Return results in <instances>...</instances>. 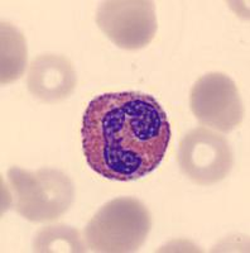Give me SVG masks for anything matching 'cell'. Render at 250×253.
Listing matches in <instances>:
<instances>
[{"instance_id":"cell-7","label":"cell","mask_w":250,"mask_h":253,"mask_svg":"<svg viewBox=\"0 0 250 253\" xmlns=\"http://www.w3.org/2000/svg\"><path fill=\"white\" fill-rule=\"evenodd\" d=\"M77 83L72 63L60 55H40L31 62L27 76L29 92L38 100L53 104L67 99Z\"/></svg>"},{"instance_id":"cell-5","label":"cell","mask_w":250,"mask_h":253,"mask_svg":"<svg viewBox=\"0 0 250 253\" xmlns=\"http://www.w3.org/2000/svg\"><path fill=\"white\" fill-rule=\"evenodd\" d=\"M190 107L196 119L206 128L229 133L244 118V105L233 79L221 72H210L193 84Z\"/></svg>"},{"instance_id":"cell-9","label":"cell","mask_w":250,"mask_h":253,"mask_svg":"<svg viewBox=\"0 0 250 253\" xmlns=\"http://www.w3.org/2000/svg\"><path fill=\"white\" fill-rule=\"evenodd\" d=\"M86 242H83L77 229L65 224L49 225L40 229L33 241L35 252H86Z\"/></svg>"},{"instance_id":"cell-4","label":"cell","mask_w":250,"mask_h":253,"mask_svg":"<svg viewBox=\"0 0 250 253\" xmlns=\"http://www.w3.org/2000/svg\"><path fill=\"white\" fill-rule=\"evenodd\" d=\"M177 160L183 175L201 186L220 182L234 166L229 142L206 126H197L186 133L179 142Z\"/></svg>"},{"instance_id":"cell-3","label":"cell","mask_w":250,"mask_h":253,"mask_svg":"<svg viewBox=\"0 0 250 253\" xmlns=\"http://www.w3.org/2000/svg\"><path fill=\"white\" fill-rule=\"evenodd\" d=\"M8 181L14 194V209L20 216L35 223L53 221L71 208L75 187L71 178L56 169L23 170L13 166Z\"/></svg>"},{"instance_id":"cell-2","label":"cell","mask_w":250,"mask_h":253,"mask_svg":"<svg viewBox=\"0 0 250 253\" xmlns=\"http://www.w3.org/2000/svg\"><path fill=\"white\" fill-rule=\"evenodd\" d=\"M150 228L152 216L141 200L116 198L103 205L87 223L85 242L92 252H135L145 243Z\"/></svg>"},{"instance_id":"cell-8","label":"cell","mask_w":250,"mask_h":253,"mask_svg":"<svg viewBox=\"0 0 250 253\" xmlns=\"http://www.w3.org/2000/svg\"><path fill=\"white\" fill-rule=\"evenodd\" d=\"M1 84L14 83L24 74L28 61V49L23 33L8 22L1 23Z\"/></svg>"},{"instance_id":"cell-6","label":"cell","mask_w":250,"mask_h":253,"mask_svg":"<svg viewBox=\"0 0 250 253\" xmlns=\"http://www.w3.org/2000/svg\"><path fill=\"white\" fill-rule=\"evenodd\" d=\"M96 23L112 43L124 49L148 46L157 32L155 6L149 0H107L96 12Z\"/></svg>"},{"instance_id":"cell-1","label":"cell","mask_w":250,"mask_h":253,"mask_svg":"<svg viewBox=\"0 0 250 253\" xmlns=\"http://www.w3.org/2000/svg\"><path fill=\"white\" fill-rule=\"evenodd\" d=\"M81 135L91 170L109 180L133 181L159 166L171 141V124L152 95L107 92L87 105Z\"/></svg>"}]
</instances>
